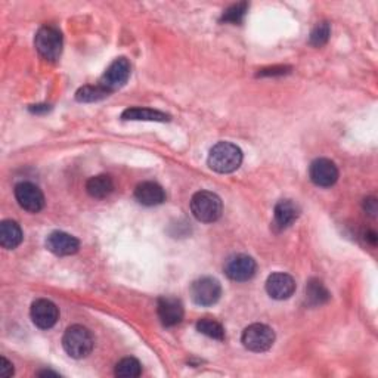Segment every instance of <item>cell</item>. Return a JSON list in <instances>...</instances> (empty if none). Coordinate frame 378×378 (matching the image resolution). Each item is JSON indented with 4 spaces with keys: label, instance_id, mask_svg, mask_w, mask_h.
<instances>
[{
    "label": "cell",
    "instance_id": "23",
    "mask_svg": "<svg viewBox=\"0 0 378 378\" xmlns=\"http://www.w3.org/2000/svg\"><path fill=\"white\" fill-rule=\"evenodd\" d=\"M110 94L105 90L102 86L96 84V86H83L77 90V94H75V99L79 102H95V101H101L103 98H107Z\"/></svg>",
    "mask_w": 378,
    "mask_h": 378
},
{
    "label": "cell",
    "instance_id": "2",
    "mask_svg": "<svg viewBox=\"0 0 378 378\" xmlns=\"http://www.w3.org/2000/svg\"><path fill=\"white\" fill-rule=\"evenodd\" d=\"M94 336L86 327L83 325H73L70 327L63 337V346L67 355L74 359H83L90 355L94 351Z\"/></svg>",
    "mask_w": 378,
    "mask_h": 378
},
{
    "label": "cell",
    "instance_id": "21",
    "mask_svg": "<svg viewBox=\"0 0 378 378\" xmlns=\"http://www.w3.org/2000/svg\"><path fill=\"white\" fill-rule=\"evenodd\" d=\"M115 375L122 378H134L142 374V365L138 359L125 358L115 365Z\"/></svg>",
    "mask_w": 378,
    "mask_h": 378
},
{
    "label": "cell",
    "instance_id": "16",
    "mask_svg": "<svg viewBox=\"0 0 378 378\" xmlns=\"http://www.w3.org/2000/svg\"><path fill=\"white\" fill-rule=\"evenodd\" d=\"M300 216V207L291 200H282L275 206L274 225L279 229H285L291 226Z\"/></svg>",
    "mask_w": 378,
    "mask_h": 378
},
{
    "label": "cell",
    "instance_id": "8",
    "mask_svg": "<svg viewBox=\"0 0 378 378\" xmlns=\"http://www.w3.org/2000/svg\"><path fill=\"white\" fill-rule=\"evenodd\" d=\"M256 262L247 254H235L225 263V274L237 282H246L256 274Z\"/></svg>",
    "mask_w": 378,
    "mask_h": 378
},
{
    "label": "cell",
    "instance_id": "14",
    "mask_svg": "<svg viewBox=\"0 0 378 378\" xmlns=\"http://www.w3.org/2000/svg\"><path fill=\"white\" fill-rule=\"evenodd\" d=\"M46 248L56 256H71L79 251L80 243L70 234L55 231L46 238Z\"/></svg>",
    "mask_w": 378,
    "mask_h": 378
},
{
    "label": "cell",
    "instance_id": "15",
    "mask_svg": "<svg viewBox=\"0 0 378 378\" xmlns=\"http://www.w3.org/2000/svg\"><path fill=\"white\" fill-rule=\"evenodd\" d=\"M134 199L142 206L154 207L165 201V192L156 182H142L134 189Z\"/></svg>",
    "mask_w": 378,
    "mask_h": 378
},
{
    "label": "cell",
    "instance_id": "22",
    "mask_svg": "<svg viewBox=\"0 0 378 378\" xmlns=\"http://www.w3.org/2000/svg\"><path fill=\"white\" fill-rule=\"evenodd\" d=\"M196 329H199L201 334L215 339V340H223L225 339V329L223 327L215 321L210 320V317H203L199 322H196Z\"/></svg>",
    "mask_w": 378,
    "mask_h": 378
},
{
    "label": "cell",
    "instance_id": "27",
    "mask_svg": "<svg viewBox=\"0 0 378 378\" xmlns=\"http://www.w3.org/2000/svg\"><path fill=\"white\" fill-rule=\"evenodd\" d=\"M364 206H365L367 213H370L371 216H374L377 213V200L375 199H367Z\"/></svg>",
    "mask_w": 378,
    "mask_h": 378
},
{
    "label": "cell",
    "instance_id": "5",
    "mask_svg": "<svg viewBox=\"0 0 378 378\" xmlns=\"http://www.w3.org/2000/svg\"><path fill=\"white\" fill-rule=\"evenodd\" d=\"M241 341H243L246 349L256 353H262L274 346L275 332L265 324H253L244 329Z\"/></svg>",
    "mask_w": 378,
    "mask_h": 378
},
{
    "label": "cell",
    "instance_id": "12",
    "mask_svg": "<svg viewBox=\"0 0 378 378\" xmlns=\"http://www.w3.org/2000/svg\"><path fill=\"white\" fill-rule=\"evenodd\" d=\"M266 291L275 300H286L290 298L296 291V281L291 275L277 272V274L269 275L266 281Z\"/></svg>",
    "mask_w": 378,
    "mask_h": 378
},
{
    "label": "cell",
    "instance_id": "28",
    "mask_svg": "<svg viewBox=\"0 0 378 378\" xmlns=\"http://www.w3.org/2000/svg\"><path fill=\"white\" fill-rule=\"evenodd\" d=\"M286 68L285 67H274V68H267V70H262L259 73V75H275V74H285Z\"/></svg>",
    "mask_w": 378,
    "mask_h": 378
},
{
    "label": "cell",
    "instance_id": "19",
    "mask_svg": "<svg viewBox=\"0 0 378 378\" xmlns=\"http://www.w3.org/2000/svg\"><path fill=\"white\" fill-rule=\"evenodd\" d=\"M123 120H132V122H169L170 115L164 114L161 111L157 110H151V108H127L123 114H122Z\"/></svg>",
    "mask_w": 378,
    "mask_h": 378
},
{
    "label": "cell",
    "instance_id": "3",
    "mask_svg": "<svg viewBox=\"0 0 378 378\" xmlns=\"http://www.w3.org/2000/svg\"><path fill=\"white\" fill-rule=\"evenodd\" d=\"M222 200L210 191H200L194 194L191 200V211L196 220L203 223H213L222 216Z\"/></svg>",
    "mask_w": 378,
    "mask_h": 378
},
{
    "label": "cell",
    "instance_id": "20",
    "mask_svg": "<svg viewBox=\"0 0 378 378\" xmlns=\"http://www.w3.org/2000/svg\"><path fill=\"white\" fill-rule=\"evenodd\" d=\"M329 291L320 279H310L306 285V300L310 306L325 305L329 300Z\"/></svg>",
    "mask_w": 378,
    "mask_h": 378
},
{
    "label": "cell",
    "instance_id": "4",
    "mask_svg": "<svg viewBox=\"0 0 378 378\" xmlns=\"http://www.w3.org/2000/svg\"><path fill=\"white\" fill-rule=\"evenodd\" d=\"M36 49L46 61H56L63 52V34L56 27H42L34 39Z\"/></svg>",
    "mask_w": 378,
    "mask_h": 378
},
{
    "label": "cell",
    "instance_id": "11",
    "mask_svg": "<svg viewBox=\"0 0 378 378\" xmlns=\"http://www.w3.org/2000/svg\"><path fill=\"white\" fill-rule=\"evenodd\" d=\"M30 315H32V320L36 327L42 329H49L58 322L59 310L53 301L48 298H39L32 305Z\"/></svg>",
    "mask_w": 378,
    "mask_h": 378
},
{
    "label": "cell",
    "instance_id": "6",
    "mask_svg": "<svg viewBox=\"0 0 378 378\" xmlns=\"http://www.w3.org/2000/svg\"><path fill=\"white\" fill-rule=\"evenodd\" d=\"M189 293L195 305L213 306L222 296V286L218 279L211 277H203L192 282Z\"/></svg>",
    "mask_w": 378,
    "mask_h": 378
},
{
    "label": "cell",
    "instance_id": "24",
    "mask_svg": "<svg viewBox=\"0 0 378 378\" xmlns=\"http://www.w3.org/2000/svg\"><path fill=\"white\" fill-rule=\"evenodd\" d=\"M329 34H331V27L328 23H320L317 24L310 33V44L312 46H316V48H321L324 46V44L328 42L329 39Z\"/></svg>",
    "mask_w": 378,
    "mask_h": 378
},
{
    "label": "cell",
    "instance_id": "13",
    "mask_svg": "<svg viewBox=\"0 0 378 378\" xmlns=\"http://www.w3.org/2000/svg\"><path fill=\"white\" fill-rule=\"evenodd\" d=\"M157 313L164 327H175L184 320V305L182 301L175 297H161L158 298Z\"/></svg>",
    "mask_w": 378,
    "mask_h": 378
},
{
    "label": "cell",
    "instance_id": "26",
    "mask_svg": "<svg viewBox=\"0 0 378 378\" xmlns=\"http://www.w3.org/2000/svg\"><path fill=\"white\" fill-rule=\"evenodd\" d=\"M0 374H2V377H12L13 375V365L4 356H2V359H0Z\"/></svg>",
    "mask_w": 378,
    "mask_h": 378
},
{
    "label": "cell",
    "instance_id": "17",
    "mask_svg": "<svg viewBox=\"0 0 378 378\" xmlns=\"http://www.w3.org/2000/svg\"><path fill=\"white\" fill-rule=\"evenodd\" d=\"M21 243H23V231L17 222L4 220L0 223V246L6 250H13Z\"/></svg>",
    "mask_w": 378,
    "mask_h": 378
},
{
    "label": "cell",
    "instance_id": "25",
    "mask_svg": "<svg viewBox=\"0 0 378 378\" xmlns=\"http://www.w3.org/2000/svg\"><path fill=\"white\" fill-rule=\"evenodd\" d=\"M248 9V4L243 2V4H237V5H232L229 6L228 9H226L222 15V21L225 23H234V24H238L243 21L244 15Z\"/></svg>",
    "mask_w": 378,
    "mask_h": 378
},
{
    "label": "cell",
    "instance_id": "7",
    "mask_svg": "<svg viewBox=\"0 0 378 378\" xmlns=\"http://www.w3.org/2000/svg\"><path fill=\"white\" fill-rule=\"evenodd\" d=\"M130 71H132V67L127 59L117 58L115 61H113L110 67L102 74L99 86H102L108 94H113L127 83L130 77Z\"/></svg>",
    "mask_w": 378,
    "mask_h": 378
},
{
    "label": "cell",
    "instance_id": "9",
    "mask_svg": "<svg viewBox=\"0 0 378 378\" xmlns=\"http://www.w3.org/2000/svg\"><path fill=\"white\" fill-rule=\"evenodd\" d=\"M15 199L21 208L30 213H37L44 206V195L42 189L32 182H21L15 187Z\"/></svg>",
    "mask_w": 378,
    "mask_h": 378
},
{
    "label": "cell",
    "instance_id": "18",
    "mask_svg": "<svg viewBox=\"0 0 378 378\" xmlns=\"http://www.w3.org/2000/svg\"><path fill=\"white\" fill-rule=\"evenodd\" d=\"M114 189V182L108 175H98L90 177L86 184V191L94 199H105Z\"/></svg>",
    "mask_w": 378,
    "mask_h": 378
},
{
    "label": "cell",
    "instance_id": "10",
    "mask_svg": "<svg viewBox=\"0 0 378 378\" xmlns=\"http://www.w3.org/2000/svg\"><path fill=\"white\" fill-rule=\"evenodd\" d=\"M309 176L315 185L329 188L337 182L339 169L334 161H331L328 158H317L310 164Z\"/></svg>",
    "mask_w": 378,
    "mask_h": 378
},
{
    "label": "cell",
    "instance_id": "29",
    "mask_svg": "<svg viewBox=\"0 0 378 378\" xmlns=\"http://www.w3.org/2000/svg\"><path fill=\"white\" fill-rule=\"evenodd\" d=\"M39 375H40V377H48V375H55V377H58V374H56V372H52V371H40Z\"/></svg>",
    "mask_w": 378,
    "mask_h": 378
},
{
    "label": "cell",
    "instance_id": "1",
    "mask_svg": "<svg viewBox=\"0 0 378 378\" xmlns=\"http://www.w3.org/2000/svg\"><path fill=\"white\" fill-rule=\"evenodd\" d=\"M243 163V151L231 142H219L210 149L208 165L218 173H232Z\"/></svg>",
    "mask_w": 378,
    "mask_h": 378
}]
</instances>
